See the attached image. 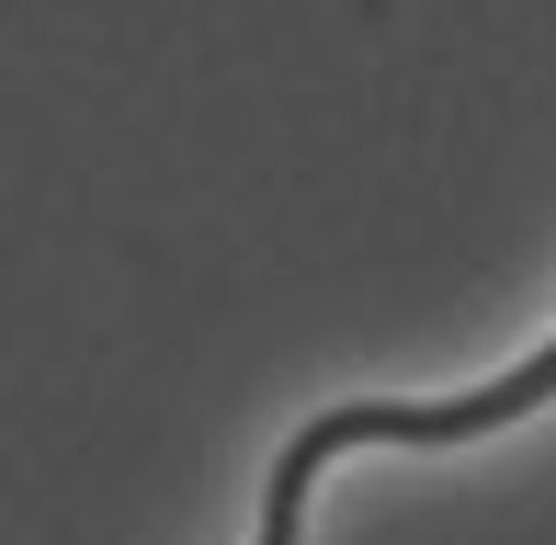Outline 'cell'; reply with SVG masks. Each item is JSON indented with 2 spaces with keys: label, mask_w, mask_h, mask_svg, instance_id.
Instances as JSON below:
<instances>
[{
  "label": "cell",
  "mask_w": 556,
  "mask_h": 545,
  "mask_svg": "<svg viewBox=\"0 0 556 545\" xmlns=\"http://www.w3.org/2000/svg\"><path fill=\"white\" fill-rule=\"evenodd\" d=\"M545 398H556V341H545V353H522L511 376H489V386H454V398H341V409H318L307 432L285 443L273 489H262V545H295V511H307L318 466L352 455V443H477V432L534 420Z\"/></svg>",
  "instance_id": "cell-1"
}]
</instances>
